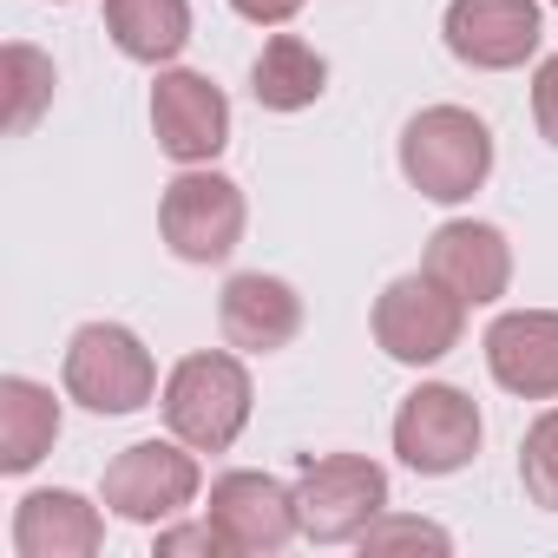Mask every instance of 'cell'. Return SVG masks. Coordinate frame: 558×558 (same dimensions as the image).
Listing matches in <instances>:
<instances>
[{"mask_svg":"<svg viewBox=\"0 0 558 558\" xmlns=\"http://www.w3.org/2000/svg\"><path fill=\"white\" fill-rule=\"evenodd\" d=\"M250 401H256V388H250V368H243L236 349H197V355H184L165 375V395H158L165 427L184 447H197V453H230L236 434L250 427Z\"/></svg>","mask_w":558,"mask_h":558,"instance_id":"cell-1","label":"cell"},{"mask_svg":"<svg viewBox=\"0 0 558 558\" xmlns=\"http://www.w3.org/2000/svg\"><path fill=\"white\" fill-rule=\"evenodd\" d=\"M401 178L434 204H466L493 178V132L466 106H427L401 125Z\"/></svg>","mask_w":558,"mask_h":558,"instance_id":"cell-2","label":"cell"},{"mask_svg":"<svg viewBox=\"0 0 558 558\" xmlns=\"http://www.w3.org/2000/svg\"><path fill=\"white\" fill-rule=\"evenodd\" d=\"M60 381H66V401H80L86 414H138L158 401V362L125 323L73 329Z\"/></svg>","mask_w":558,"mask_h":558,"instance_id":"cell-3","label":"cell"},{"mask_svg":"<svg viewBox=\"0 0 558 558\" xmlns=\"http://www.w3.org/2000/svg\"><path fill=\"white\" fill-rule=\"evenodd\" d=\"M375 342H381V355L388 362H401V368H434V362H447L453 349H460V336H466V303L447 290V283H434L427 269H414V276H395V283L375 296Z\"/></svg>","mask_w":558,"mask_h":558,"instance_id":"cell-4","label":"cell"},{"mask_svg":"<svg viewBox=\"0 0 558 558\" xmlns=\"http://www.w3.org/2000/svg\"><path fill=\"white\" fill-rule=\"evenodd\" d=\"M243 184L210 165H184L158 197V230L178 263H230V250L243 243Z\"/></svg>","mask_w":558,"mask_h":558,"instance_id":"cell-5","label":"cell"},{"mask_svg":"<svg viewBox=\"0 0 558 558\" xmlns=\"http://www.w3.org/2000/svg\"><path fill=\"white\" fill-rule=\"evenodd\" d=\"M296 512H303V538L355 545L388 512V473L368 453H323L296 480Z\"/></svg>","mask_w":558,"mask_h":558,"instance_id":"cell-6","label":"cell"},{"mask_svg":"<svg viewBox=\"0 0 558 558\" xmlns=\"http://www.w3.org/2000/svg\"><path fill=\"white\" fill-rule=\"evenodd\" d=\"M197 486H204L197 447H184V440L171 434V440H138V447H125V453L106 466L99 499H106L119 519H132V525H171V519L197 499Z\"/></svg>","mask_w":558,"mask_h":558,"instance_id":"cell-7","label":"cell"},{"mask_svg":"<svg viewBox=\"0 0 558 558\" xmlns=\"http://www.w3.org/2000/svg\"><path fill=\"white\" fill-rule=\"evenodd\" d=\"M480 408L460 395V388H447V381H421L408 401H401V414H395V453H401V466H414L421 480H447V473H460L473 453H480Z\"/></svg>","mask_w":558,"mask_h":558,"instance_id":"cell-8","label":"cell"},{"mask_svg":"<svg viewBox=\"0 0 558 558\" xmlns=\"http://www.w3.org/2000/svg\"><path fill=\"white\" fill-rule=\"evenodd\" d=\"M447 53L473 73H512L538 53L545 14L538 0H447Z\"/></svg>","mask_w":558,"mask_h":558,"instance_id":"cell-9","label":"cell"},{"mask_svg":"<svg viewBox=\"0 0 558 558\" xmlns=\"http://www.w3.org/2000/svg\"><path fill=\"white\" fill-rule=\"evenodd\" d=\"M210 519L230 538V558H269V551H283L303 532L296 486H283L276 473H250V466L223 473L210 486Z\"/></svg>","mask_w":558,"mask_h":558,"instance_id":"cell-10","label":"cell"},{"mask_svg":"<svg viewBox=\"0 0 558 558\" xmlns=\"http://www.w3.org/2000/svg\"><path fill=\"white\" fill-rule=\"evenodd\" d=\"M151 132H158L165 158L210 165L230 145V99H223V86H210L191 66H165L158 86H151Z\"/></svg>","mask_w":558,"mask_h":558,"instance_id":"cell-11","label":"cell"},{"mask_svg":"<svg viewBox=\"0 0 558 558\" xmlns=\"http://www.w3.org/2000/svg\"><path fill=\"white\" fill-rule=\"evenodd\" d=\"M421 269L434 276V283H447L466 310H486L506 296L512 283V243L499 223H480V217H453L427 236L421 250Z\"/></svg>","mask_w":558,"mask_h":558,"instance_id":"cell-12","label":"cell"},{"mask_svg":"<svg viewBox=\"0 0 558 558\" xmlns=\"http://www.w3.org/2000/svg\"><path fill=\"white\" fill-rule=\"evenodd\" d=\"M217 329L236 355H276L303 336V296L283 283V276H263V269H243L223 283L217 296Z\"/></svg>","mask_w":558,"mask_h":558,"instance_id":"cell-13","label":"cell"},{"mask_svg":"<svg viewBox=\"0 0 558 558\" xmlns=\"http://www.w3.org/2000/svg\"><path fill=\"white\" fill-rule=\"evenodd\" d=\"M480 349L506 395L558 401V310H506Z\"/></svg>","mask_w":558,"mask_h":558,"instance_id":"cell-14","label":"cell"},{"mask_svg":"<svg viewBox=\"0 0 558 558\" xmlns=\"http://www.w3.org/2000/svg\"><path fill=\"white\" fill-rule=\"evenodd\" d=\"M106 545V519L86 493L47 486L14 506V551L21 558H93Z\"/></svg>","mask_w":558,"mask_h":558,"instance_id":"cell-15","label":"cell"},{"mask_svg":"<svg viewBox=\"0 0 558 558\" xmlns=\"http://www.w3.org/2000/svg\"><path fill=\"white\" fill-rule=\"evenodd\" d=\"M60 440V401L34 375H0V473H34Z\"/></svg>","mask_w":558,"mask_h":558,"instance_id":"cell-16","label":"cell"},{"mask_svg":"<svg viewBox=\"0 0 558 558\" xmlns=\"http://www.w3.org/2000/svg\"><path fill=\"white\" fill-rule=\"evenodd\" d=\"M250 93L263 112H310L329 93V60L303 34H269L250 66Z\"/></svg>","mask_w":558,"mask_h":558,"instance_id":"cell-17","label":"cell"},{"mask_svg":"<svg viewBox=\"0 0 558 558\" xmlns=\"http://www.w3.org/2000/svg\"><path fill=\"white\" fill-rule=\"evenodd\" d=\"M106 34L138 66H171L191 47V0H106Z\"/></svg>","mask_w":558,"mask_h":558,"instance_id":"cell-18","label":"cell"},{"mask_svg":"<svg viewBox=\"0 0 558 558\" xmlns=\"http://www.w3.org/2000/svg\"><path fill=\"white\" fill-rule=\"evenodd\" d=\"M0 66H8V132L14 138H27L34 125H40V112L53 106V60L40 53V47H27V40H14L8 53H0Z\"/></svg>","mask_w":558,"mask_h":558,"instance_id":"cell-19","label":"cell"},{"mask_svg":"<svg viewBox=\"0 0 558 558\" xmlns=\"http://www.w3.org/2000/svg\"><path fill=\"white\" fill-rule=\"evenodd\" d=\"M519 480H525V499L558 512V408H545L532 427H525V447H519Z\"/></svg>","mask_w":558,"mask_h":558,"instance_id":"cell-20","label":"cell"},{"mask_svg":"<svg viewBox=\"0 0 558 558\" xmlns=\"http://www.w3.org/2000/svg\"><path fill=\"white\" fill-rule=\"evenodd\" d=\"M362 551H401V545H427V551H453V538H447V525H434V519H408V512H381L362 538H355Z\"/></svg>","mask_w":558,"mask_h":558,"instance_id":"cell-21","label":"cell"},{"mask_svg":"<svg viewBox=\"0 0 558 558\" xmlns=\"http://www.w3.org/2000/svg\"><path fill=\"white\" fill-rule=\"evenodd\" d=\"M184 551H204V558H223L230 538L217 532V519H191V525H158V558H184Z\"/></svg>","mask_w":558,"mask_h":558,"instance_id":"cell-22","label":"cell"},{"mask_svg":"<svg viewBox=\"0 0 558 558\" xmlns=\"http://www.w3.org/2000/svg\"><path fill=\"white\" fill-rule=\"evenodd\" d=\"M532 119H538V138L558 145V53L538 60V73H532Z\"/></svg>","mask_w":558,"mask_h":558,"instance_id":"cell-23","label":"cell"},{"mask_svg":"<svg viewBox=\"0 0 558 558\" xmlns=\"http://www.w3.org/2000/svg\"><path fill=\"white\" fill-rule=\"evenodd\" d=\"M230 8H236L250 27H290V21L310 8V0H230Z\"/></svg>","mask_w":558,"mask_h":558,"instance_id":"cell-24","label":"cell"},{"mask_svg":"<svg viewBox=\"0 0 558 558\" xmlns=\"http://www.w3.org/2000/svg\"><path fill=\"white\" fill-rule=\"evenodd\" d=\"M551 8H558V0H551Z\"/></svg>","mask_w":558,"mask_h":558,"instance_id":"cell-25","label":"cell"}]
</instances>
